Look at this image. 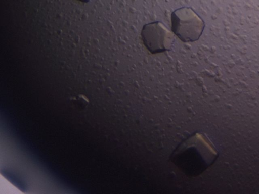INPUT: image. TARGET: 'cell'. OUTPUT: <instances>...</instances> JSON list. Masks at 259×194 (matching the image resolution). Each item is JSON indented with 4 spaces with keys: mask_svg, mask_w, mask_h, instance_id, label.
<instances>
[{
    "mask_svg": "<svg viewBox=\"0 0 259 194\" xmlns=\"http://www.w3.org/2000/svg\"><path fill=\"white\" fill-rule=\"evenodd\" d=\"M203 137L196 134L177 148L172 154L175 164L186 174L196 176L209 165L211 151Z\"/></svg>",
    "mask_w": 259,
    "mask_h": 194,
    "instance_id": "obj_1",
    "label": "cell"
},
{
    "mask_svg": "<svg viewBox=\"0 0 259 194\" xmlns=\"http://www.w3.org/2000/svg\"><path fill=\"white\" fill-rule=\"evenodd\" d=\"M172 32L184 42L198 40L204 27L203 20L192 10L181 8L171 16Z\"/></svg>",
    "mask_w": 259,
    "mask_h": 194,
    "instance_id": "obj_2",
    "label": "cell"
},
{
    "mask_svg": "<svg viewBox=\"0 0 259 194\" xmlns=\"http://www.w3.org/2000/svg\"><path fill=\"white\" fill-rule=\"evenodd\" d=\"M141 35L144 45L152 54L169 50L174 40L171 32L164 24L158 21L144 25Z\"/></svg>",
    "mask_w": 259,
    "mask_h": 194,
    "instance_id": "obj_3",
    "label": "cell"
},
{
    "mask_svg": "<svg viewBox=\"0 0 259 194\" xmlns=\"http://www.w3.org/2000/svg\"><path fill=\"white\" fill-rule=\"evenodd\" d=\"M77 1H78V2H82V3H87L90 0H76Z\"/></svg>",
    "mask_w": 259,
    "mask_h": 194,
    "instance_id": "obj_4",
    "label": "cell"
}]
</instances>
